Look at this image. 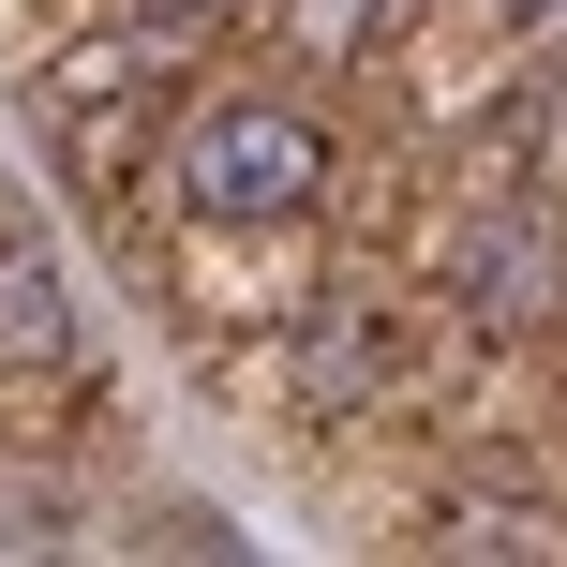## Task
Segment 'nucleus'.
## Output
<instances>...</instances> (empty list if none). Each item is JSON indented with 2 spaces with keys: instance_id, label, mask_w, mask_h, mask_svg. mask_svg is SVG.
<instances>
[{
  "instance_id": "1",
  "label": "nucleus",
  "mask_w": 567,
  "mask_h": 567,
  "mask_svg": "<svg viewBox=\"0 0 567 567\" xmlns=\"http://www.w3.org/2000/svg\"><path fill=\"white\" fill-rule=\"evenodd\" d=\"M165 195L179 225L239 239V225H299L313 195H329V135H313L299 105H195L165 150Z\"/></svg>"
},
{
  "instance_id": "2",
  "label": "nucleus",
  "mask_w": 567,
  "mask_h": 567,
  "mask_svg": "<svg viewBox=\"0 0 567 567\" xmlns=\"http://www.w3.org/2000/svg\"><path fill=\"white\" fill-rule=\"evenodd\" d=\"M449 284H463V313H493V329H538L567 299V239L538 209H478V225L449 239Z\"/></svg>"
},
{
  "instance_id": "3",
  "label": "nucleus",
  "mask_w": 567,
  "mask_h": 567,
  "mask_svg": "<svg viewBox=\"0 0 567 567\" xmlns=\"http://www.w3.org/2000/svg\"><path fill=\"white\" fill-rule=\"evenodd\" d=\"M60 343H75V313H60V269H45V255H0V373L60 359Z\"/></svg>"
},
{
  "instance_id": "4",
  "label": "nucleus",
  "mask_w": 567,
  "mask_h": 567,
  "mask_svg": "<svg viewBox=\"0 0 567 567\" xmlns=\"http://www.w3.org/2000/svg\"><path fill=\"white\" fill-rule=\"evenodd\" d=\"M389 16H403V0H284V45H299V60H359Z\"/></svg>"
},
{
  "instance_id": "5",
  "label": "nucleus",
  "mask_w": 567,
  "mask_h": 567,
  "mask_svg": "<svg viewBox=\"0 0 567 567\" xmlns=\"http://www.w3.org/2000/svg\"><path fill=\"white\" fill-rule=\"evenodd\" d=\"M463 553H567V508H523V493H463Z\"/></svg>"
},
{
  "instance_id": "6",
  "label": "nucleus",
  "mask_w": 567,
  "mask_h": 567,
  "mask_svg": "<svg viewBox=\"0 0 567 567\" xmlns=\"http://www.w3.org/2000/svg\"><path fill=\"white\" fill-rule=\"evenodd\" d=\"M343 373L373 389V329L359 313H313V403H343Z\"/></svg>"
},
{
  "instance_id": "7",
  "label": "nucleus",
  "mask_w": 567,
  "mask_h": 567,
  "mask_svg": "<svg viewBox=\"0 0 567 567\" xmlns=\"http://www.w3.org/2000/svg\"><path fill=\"white\" fill-rule=\"evenodd\" d=\"M463 16H478L508 60H523V45H567V0H463Z\"/></svg>"
},
{
  "instance_id": "8",
  "label": "nucleus",
  "mask_w": 567,
  "mask_h": 567,
  "mask_svg": "<svg viewBox=\"0 0 567 567\" xmlns=\"http://www.w3.org/2000/svg\"><path fill=\"white\" fill-rule=\"evenodd\" d=\"M135 30H209V16H239V0H120Z\"/></svg>"
}]
</instances>
